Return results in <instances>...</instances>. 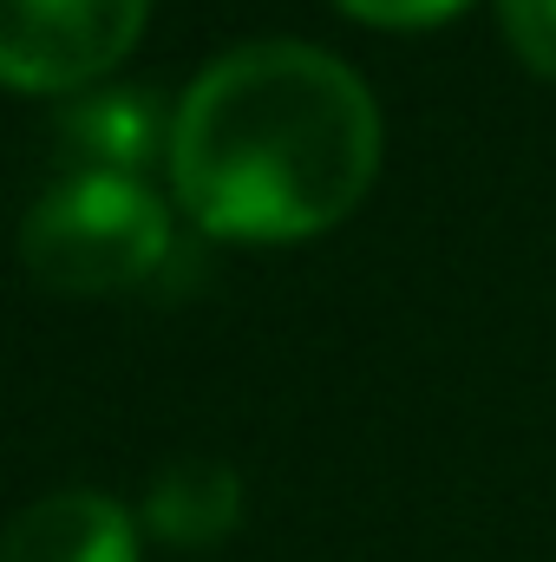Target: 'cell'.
I'll return each instance as SVG.
<instances>
[{
    "mask_svg": "<svg viewBox=\"0 0 556 562\" xmlns=\"http://www.w3.org/2000/svg\"><path fill=\"white\" fill-rule=\"evenodd\" d=\"M151 0H0V86L66 92L112 72Z\"/></svg>",
    "mask_w": 556,
    "mask_h": 562,
    "instance_id": "obj_3",
    "label": "cell"
},
{
    "mask_svg": "<svg viewBox=\"0 0 556 562\" xmlns=\"http://www.w3.org/2000/svg\"><path fill=\"white\" fill-rule=\"evenodd\" d=\"M0 562H138V530L105 491H53L0 530Z\"/></svg>",
    "mask_w": 556,
    "mask_h": 562,
    "instance_id": "obj_4",
    "label": "cell"
},
{
    "mask_svg": "<svg viewBox=\"0 0 556 562\" xmlns=\"http://www.w3.org/2000/svg\"><path fill=\"white\" fill-rule=\"evenodd\" d=\"M341 7L360 13V20H374V26H432V20L458 13L465 0H341Z\"/></svg>",
    "mask_w": 556,
    "mask_h": 562,
    "instance_id": "obj_7",
    "label": "cell"
},
{
    "mask_svg": "<svg viewBox=\"0 0 556 562\" xmlns=\"http://www.w3.org/2000/svg\"><path fill=\"white\" fill-rule=\"evenodd\" d=\"M170 249V216L132 170H73L20 223L26 269L53 288H132Z\"/></svg>",
    "mask_w": 556,
    "mask_h": 562,
    "instance_id": "obj_2",
    "label": "cell"
},
{
    "mask_svg": "<svg viewBox=\"0 0 556 562\" xmlns=\"http://www.w3.org/2000/svg\"><path fill=\"white\" fill-rule=\"evenodd\" d=\"M236 510H243V484H236V471H223V464H210V458L170 464V471L151 484V504H144V517H151L164 537H177V543H210V537H223V530L236 524Z\"/></svg>",
    "mask_w": 556,
    "mask_h": 562,
    "instance_id": "obj_5",
    "label": "cell"
},
{
    "mask_svg": "<svg viewBox=\"0 0 556 562\" xmlns=\"http://www.w3.org/2000/svg\"><path fill=\"white\" fill-rule=\"evenodd\" d=\"M374 170V92L308 40H249L210 59L170 119L177 196L210 236H314L367 196Z\"/></svg>",
    "mask_w": 556,
    "mask_h": 562,
    "instance_id": "obj_1",
    "label": "cell"
},
{
    "mask_svg": "<svg viewBox=\"0 0 556 562\" xmlns=\"http://www.w3.org/2000/svg\"><path fill=\"white\" fill-rule=\"evenodd\" d=\"M511 46L524 53V66H537L544 79H556V0H498Z\"/></svg>",
    "mask_w": 556,
    "mask_h": 562,
    "instance_id": "obj_6",
    "label": "cell"
}]
</instances>
